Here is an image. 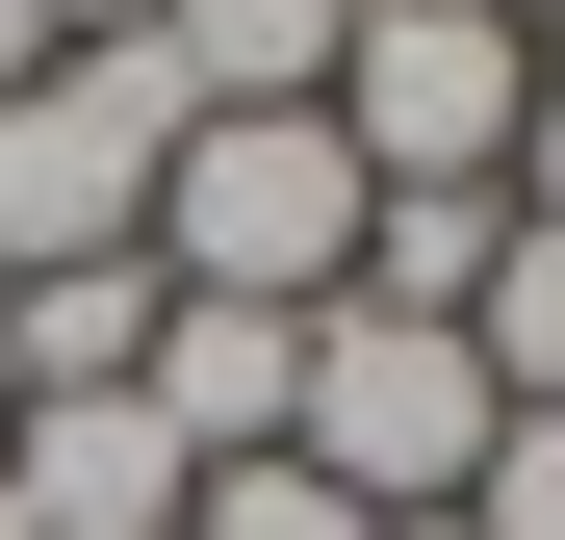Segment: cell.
Masks as SVG:
<instances>
[{
    "instance_id": "cell-16",
    "label": "cell",
    "mask_w": 565,
    "mask_h": 540,
    "mask_svg": "<svg viewBox=\"0 0 565 540\" xmlns=\"http://www.w3.org/2000/svg\"><path fill=\"white\" fill-rule=\"evenodd\" d=\"M489 27H565V0H489Z\"/></svg>"
},
{
    "instance_id": "cell-8",
    "label": "cell",
    "mask_w": 565,
    "mask_h": 540,
    "mask_svg": "<svg viewBox=\"0 0 565 540\" xmlns=\"http://www.w3.org/2000/svg\"><path fill=\"white\" fill-rule=\"evenodd\" d=\"M489 232H514V180H386V207H360V284H334V309H437V335H462Z\"/></svg>"
},
{
    "instance_id": "cell-11",
    "label": "cell",
    "mask_w": 565,
    "mask_h": 540,
    "mask_svg": "<svg viewBox=\"0 0 565 540\" xmlns=\"http://www.w3.org/2000/svg\"><path fill=\"white\" fill-rule=\"evenodd\" d=\"M180 540H386V515H360V489H309V464L257 437V464H206V489H180Z\"/></svg>"
},
{
    "instance_id": "cell-3",
    "label": "cell",
    "mask_w": 565,
    "mask_h": 540,
    "mask_svg": "<svg viewBox=\"0 0 565 540\" xmlns=\"http://www.w3.org/2000/svg\"><path fill=\"white\" fill-rule=\"evenodd\" d=\"M282 464L360 489V515H462V464H489V360H462L437 309H309V412H282Z\"/></svg>"
},
{
    "instance_id": "cell-10",
    "label": "cell",
    "mask_w": 565,
    "mask_h": 540,
    "mask_svg": "<svg viewBox=\"0 0 565 540\" xmlns=\"http://www.w3.org/2000/svg\"><path fill=\"white\" fill-rule=\"evenodd\" d=\"M462 360H489V412H565V232L540 207L489 232V284H462Z\"/></svg>"
},
{
    "instance_id": "cell-1",
    "label": "cell",
    "mask_w": 565,
    "mask_h": 540,
    "mask_svg": "<svg viewBox=\"0 0 565 540\" xmlns=\"http://www.w3.org/2000/svg\"><path fill=\"white\" fill-rule=\"evenodd\" d=\"M360 207L386 180L334 155V104H206L154 155V284H206V309H334L360 284Z\"/></svg>"
},
{
    "instance_id": "cell-4",
    "label": "cell",
    "mask_w": 565,
    "mask_h": 540,
    "mask_svg": "<svg viewBox=\"0 0 565 540\" xmlns=\"http://www.w3.org/2000/svg\"><path fill=\"white\" fill-rule=\"evenodd\" d=\"M514 104H540V27H489V0H334V155L360 180H514Z\"/></svg>"
},
{
    "instance_id": "cell-12",
    "label": "cell",
    "mask_w": 565,
    "mask_h": 540,
    "mask_svg": "<svg viewBox=\"0 0 565 540\" xmlns=\"http://www.w3.org/2000/svg\"><path fill=\"white\" fill-rule=\"evenodd\" d=\"M462 540H565V412H489V464H462Z\"/></svg>"
},
{
    "instance_id": "cell-9",
    "label": "cell",
    "mask_w": 565,
    "mask_h": 540,
    "mask_svg": "<svg viewBox=\"0 0 565 540\" xmlns=\"http://www.w3.org/2000/svg\"><path fill=\"white\" fill-rule=\"evenodd\" d=\"M180 104H334V0H154Z\"/></svg>"
},
{
    "instance_id": "cell-17",
    "label": "cell",
    "mask_w": 565,
    "mask_h": 540,
    "mask_svg": "<svg viewBox=\"0 0 565 540\" xmlns=\"http://www.w3.org/2000/svg\"><path fill=\"white\" fill-rule=\"evenodd\" d=\"M0 540H26V515H0Z\"/></svg>"
},
{
    "instance_id": "cell-5",
    "label": "cell",
    "mask_w": 565,
    "mask_h": 540,
    "mask_svg": "<svg viewBox=\"0 0 565 540\" xmlns=\"http://www.w3.org/2000/svg\"><path fill=\"white\" fill-rule=\"evenodd\" d=\"M180 489H206V464L154 437V387H26V412H0V515H26V540H180Z\"/></svg>"
},
{
    "instance_id": "cell-2",
    "label": "cell",
    "mask_w": 565,
    "mask_h": 540,
    "mask_svg": "<svg viewBox=\"0 0 565 540\" xmlns=\"http://www.w3.org/2000/svg\"><path fill=\"white\" fill-rule=\"evenodd\" d=\"M206 129L154 27H77L26 104H0V257H154V155Z\"/></svg>"
},
{
    "instance_id": "cell-7",
    "label": "cell",
    "mask_w": 565,
    "mask_h": 540,
    "mask_svg": "<svg viewBox=\"0 0 565 540\" xmlns=\"http://www.w3.org/2000/svg\"><path fill=\"white\" fill-rule=\"evenodd\" d=\"M154 360V257H26V284H0V412L26 387H129Z\"/></svg>"
},
{
    "instance_id": "cell-14",
    "label": "cell",
    "mask_w": 565,
    "mask_h": 540,
    "mask_svg": "<svg viewBox=\"0 0 565 540\" xmlns=\"http://www.w3.org/2000/svg\"><path fill=\"white\" fill-rule=\"evenodd\" d=\"M26 77H52V0H0V104H26Z\"/></svg>"
},
{
    "instance_id": "cell-6",
    "label": "cell",
    "mask_w": 565,
    "mask_h": 540,
    "mask_svg": "<svg viewBox=\"0 0 565 540\" xmlns=\"http://www.w3.org/2000/svg\"><path fill=\"white\" fill-rule=\"evenodd\" d=\"M129 387H154L180 464H257V437L309 412V309H206V284H154V360H129Z\"/></svg>"
},
{
    "instance_id": "cell-15",
    "label": "cell",
    "mask_w": 565,
    "mask_h": 540,
    "mask_svg": "<svg viewBox=\"0 0 565 540\" xmlns=\"http://www.w3.org/2000/svg\"><path fill=\"white\" fill-rule=\"evenodd\" d=\"M77 27H154V0H52V52H77Z\"/></svg>"
},
{
    "instance_id": "cell-13",
    "label": "cell",
    "mask_w": 565,
    "mask_h": 540,
    "mask_svg": "<svg viewBox=\"0 0 565 540\" xmlns=\"http://www.w3.org/2000/svg\"><path fill=\"white\" fill-rule=\"evenodd\" d=\"M514 207L565 232V52H540V104H514Z\"/></svg>"
}]
</instances>
